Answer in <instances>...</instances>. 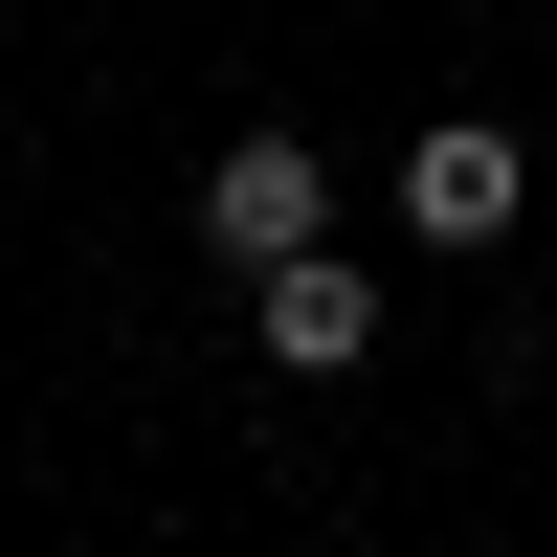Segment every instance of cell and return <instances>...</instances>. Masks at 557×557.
Returning a JSON list of instances; mask_svg holds the SVG:
<instances>
[{"instance_id":"cell-1","label":"cell","mask_w":557,"mask_h":557,"mask_svg":"<svg viewBox=\"0 0 557 557\" xmlns=\"http://www.w3.org/2000/svg\"><path fill=\"white\" fill-rule=\"evenodd\" d=\"M201 246L246 268V290L290 246H335V157H312V134H223V157H201Z\"/></svg>"},{"instance_id":"cell-2","label":"cell","mask_w":557,"mask_h":557,"mask_svg":"<svg viewBox=\"0 0 557 557\" xmlns=\"http://www.w3.org/2000/svg\"><path fill=\"white\" fill-rule=\"evenodd\" d=\"M513 201H535V157L491 112H446L424 157H401V246H513Z\"/></svg>"},{"instance_id":"cell-3","label":"cell","mask_w":557,"mask_h":557,"mask_svg":"<svg viewBox=\"0 0 557 557\" xmlns=\"http://www.w3.org/2000/svg\"><path fill=\"white\" fill-rule=\"evenodd\" d=\"M268 357H290V380H357V357H380V268H357V246H290V268H268Z\"/></svg>"}]
</instances>
